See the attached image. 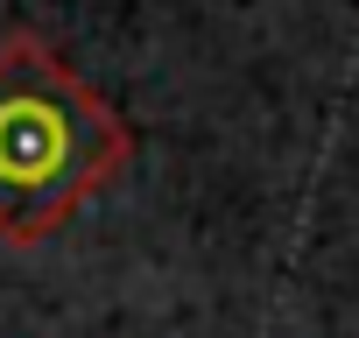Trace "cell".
I'll return each mask as SVG.
<instances>
[{
	"mask_svg": "<svg viewBox=\"0 0 359 338\" xmlns=\"http://www.w3.org/2000/svg\"><path fill=\"white\" fill-rule=\"evenodd\" d=\"M134 155L127 120L43 36H0V247H43Z\"/></svg>",
	"mask_w": 359,
	"mask_h": 338,
	"instance_id": "cell-1",
	"label": "cell"
}]
</instances>
